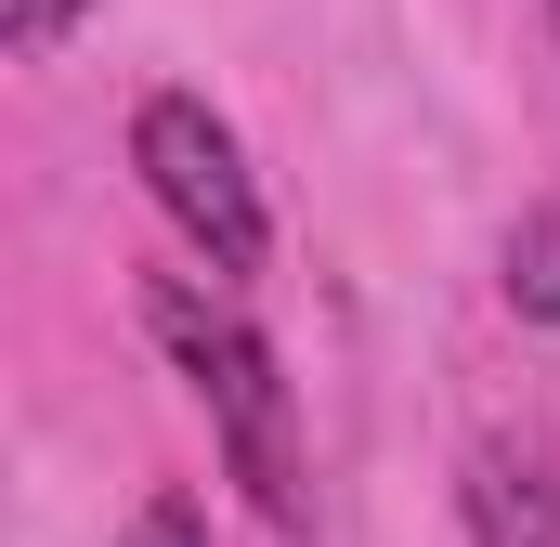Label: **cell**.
<instances>
[{
	"mask_svg": "<svg viewBox=\"0 0 560 547\" xmlns=\"http://www.w3.org/2000/svg\"><path fill=\"white\" fill-rule=\"evenodd\" d=\"M143 339L170 352V379L209 405L222 430V469L248 482V509L261 522H300V405H287V365L275 339L248 326V300H235V274H143Z\"/></svg>",
	"mask_w": 560,
	"mask_h": 547,
	"instance_id": "obj_1",
	"label": "cell"
},
{
	"mask_svg": "<svg viewBox=\"0 0 560 547\" xmlns=\"http://www.w3.org/2000/svg\"><path fill=\"white\" fill-rule=\"evenodd\" d=\"M131 170L143 196L183 222V248L209 274H248L275 261V209H261V170H248V143H235V118L209 105V92H143L131 105Z\"/></svg>",
	"mask_w": 560,
	"mask_h": 547,
	"instance_id": "obj_2",
	"label": "cell"
},
{
	"mask_svg": "<svg viewBox=\"0 0 560 547\" xmlns=\"http://www.w3.org/2000/svg\"><path fill=\"white\" fill-rule=\"evenodd\" d=\"M456 522L469 547H560V469L535 430H482L456 469Z\"/></svg>",
	"mask_w": 560,
	"mask_h": 547,
	"instance_id": "obj_3",
	"label": "cell"
},
{
	"mask_svg": "<svg viewBox=\"0 0 560 547\" xmlns=\"http://www.w3.org/2000/svg\"><path fill=\"white\" fill-rule=\"evenodd\" d=\"M495 300H509L522 326H560V196L509 222V248H495Z\"/></svg>",
	"mask_w": 560,
	"mask_h": 547,
	"instance_id": "obj_4",
	"label": "cell"
},
{
	"mask_svg": "<svg viewBox=\"0 0 560 547\" xmlns=\"http://www.w3.org/2000/svg\"><path fill=\"white\" fill-rule=\"evenodd\" d=\"M118 547H209V509H196L183 482H156V496H143L131 522H118Z\"/></svg>",
	"mask_w": 560,
	"mask_h": 547,
	"instance_id": "obj_5",
	"label": "cell"
},
{
	"mask_svg": "<svg viewBox=\"0 0 560 547\" xmlns=\"http://www.w3.org/2000/svg\"><path fill=\"white\" fill-rule=\"evenodd\" d=\"M79 13H92V0H0V53H52Z\"/></svg>",
	"mask_w": 560,
	"mask_h": 547,
	"instance_id": "obj_6",
	"label": "cell"
},
{
	"mask_svg": "<svg viewBox=\"0 0 560 547\" xmlns=\"http://www.w3.org/2000/svg\"><path fill=\"white\" fill-rule=\"evenodd\" d=\"M548 26H560V0H548Z\"/></svg>",
	"mask_w": 560,
	"mask_h": 547,
	"instance_id": "obj_7",
	"label": "cell"
}]
</instances>
